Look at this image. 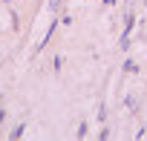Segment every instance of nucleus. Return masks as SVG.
I'll list each match as a JSON object with an SVG mask.
<instances>
[{"mask_svg": "<svg viewBox=\"0 0 147 141\" xmlns=\"http://www.w3.org/2000/svg\"><path fill=\"white\" fill-rule=\"evenodd\" d=\"M124 104H127L130 109H136V98H133V95H127V98H124Z\"/></svg>", "mask_w": 147, "mask_h": 141, "instance_id": "obj_1", "label": "nucleus"}, {"mask_svg": "<svg viewBox=\"0 0 147 141\" xmlns=\"http://www.w3.org/2000/svg\"><path fill=\"white\" fill-rule=\"evenodd\" d=\"M144 3H147V0H144Z\"/></svg>", "mask_w": 147, "mask_h": 141, "instance_id": "obj_2", "label": "nucleus"}]
</instances>
